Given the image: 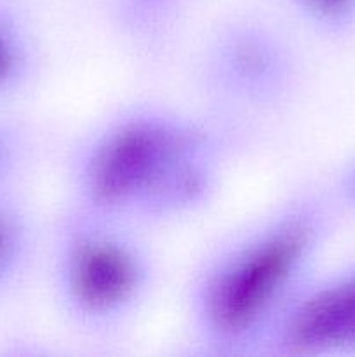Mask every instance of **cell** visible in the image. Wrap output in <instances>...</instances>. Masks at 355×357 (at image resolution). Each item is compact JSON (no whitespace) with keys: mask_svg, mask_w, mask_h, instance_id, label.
I'll return each instance as SVG.
<instances>
[{"mask_svg":"<svg viewBox=\"0 0 355 357\" xmlns=\"http://www.w3.org/2000/svg\"><path fill=\"white\" fill-rule=\"evenodd\" d=\"M329 188H289L209 244L188 274V338L207 357H263L271 333L319 271L333 225Z\"/></svg>","mask_w":355,"mask_h":357,"instance_id":"7a4b0ae2","label":"cell"},{"mask_svg":"<svg viewBox=\"0 0 355 357\" xmlns=\"http://www.w3.org/2000/svg\"><path fill=\"white\" fill-rule=\"evenodd\" d=\"M244 152L228 129L194 105L125 101L70 145L66 197L150 232L205 211Z\"/></svg>","mask_w":355,"mask_h":357,"instance_id":"6da1fadb","label":"cell"},{"mask_svg":"<svg viewBox=\"0 0 355 357\" xmlns=\"http://www.w3.org/2000/svg\"><path fill=\"white\" fill-rule=\"evenodd\" d=\"M298 31L338 40L355 31V0H270Z\"/></svg>","mask_w":355,"mask_h":357,"instance_id":"9c48e42d","label":"cell"},{"mask_svg":"<svg viewBox=\"0 0 355 357\" xmlns=\"http://www.w3.org/2000/svg\"><path fill=\"white\" fill-rule=\"evenodd\" d=\"M44 68V37L33 14L17 0H0V112L14 110Z\"/></svg>","mask_w":355,"mask_h":357,"instance_id":"52a82bcc","label":"cell"},{"mask_svg":"<svg viewBox=\"0 0 355 357\" xmlns=\"http://www.w3.org/2000/svg\"><path fill=\"white\" fill-rule=\"evenodd\" d=\"M37 149V132L30 122L13 110L0 112V192L23 188Z\"/></svg>","mask_w":355,"mask_h":357,"instance_id":"30bf717a","label":"cell"},{"mask_svg":"<svg viewBox=\"0 0 355 357\" xmlns=\"http://www.w3.org/2000/svg\"><path fill=\"white\" fill-rule=\"evenodd\" d=\"M334 201H341L355 208V159L348 162L341 169L340 176L334 181L333 188H329Z\"/></svg>","mask_w":355,"mask_h":357,"instance_id":"8fae6325","label":"cell"},{"mask_svg":"<svg viewBox=\"0 0 355 357\" xmlns=\"http://www.w3.org/2000/svg\"><path fill=\"white\" fill-rule=\"evenodd\" d=\"M125 52L155 66L173 49L191 0H96Z\"/></svg>","mask_w":355,"mask_h":357,"instance_id":"8992f818","label":"cell"},{"mask_svg":"<svg viewBox=\"0 0 355 357\" xmlns=\"http://www.w3.org/2000/svg\"><path fill=\"white\" fill-rule=\"evenodd\" d=\"M148 234L65 197L45 225L42 261L52 307L70 331L110 342L136 326L160 284Z\"/></svg>","mask_w":355,"mask_h":357,"instance_id":"3957f363","label":"cell"},{"mask_svg":"<svg viewBox=\"0 0 355 357\" xmlns=\"http://www.w3.org/2000/svg\"><path fill=\"white\" fill-rule=\"evenodd\" d=\"M44 232L23 188L0 192V305L23 288L42 260Z\"/></svg>","mask_w":355,"mask_h":357,"instance_id":"ba28073f","label":"cell"},{"mask_svg":"<svg viewBox=\"0 0 355 357\" xmlns=\"http://www.w3.org/2000/svg\"><path fill=\"white\" fill-rule=\"evenodd\" d=\"M305 84L298 30L274 9L225 10L191 52V105L246 149L296 110Z\"/></svg>","mask_w":355,"mask_h":357,"instance_id":"277c9868","label":"cell"},{"mask_svg":"<svg viewBox=\"0 0 355 357\" xmlns=\"http://www.w3.org/2000/svg\"><path fill=\"white\" fill-rule=\"evenodd\" d=\"M347 354H355V264L313 274L271 333L263 357Z\"/></svg>","mask_w":355,"mask_h":357,"instance_id":"5b68a950","label":"cell"}]
</instances>
